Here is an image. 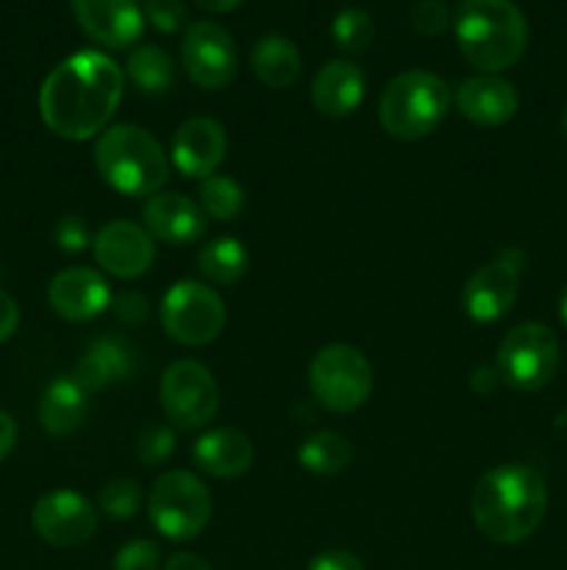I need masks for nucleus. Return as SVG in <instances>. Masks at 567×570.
Returning <instances> with one entry per match:
<instances>
[{"instance_id":"1","label":"nucleus","mask_w":567,"mask_h":570,"mask_svg":"<svg viewBox=\"0 0 567 570\" xmlns=\"http://www.w3.org/2000/svg\"><path fill=\"white\" fill-rule=\"evenodd\" d=\"M126 89V76L106 53L81 50L53 67L39 89V115L61 139L83 142L106 131Z\"/></svg>"},{"instance_id":"2","label":"nucleus","mask_w":567,"mask_h":570,"mask_svg":"<svg viewBox=\"0 0 567 570\" xmlns=\"http://www.w3.org/2000/svg\"><path fill=\"white\" fill-rule=\"evenodd\" d=\"M548 510V488L534 468L509 462L484 473L472 490V521L487 540L515 546L531 538Z\"/></svg>"},{"instance_id":"3","label":"nucleus","mask_w":567,"mask_h":570,"mask_svg":"<svg viewBox=\"0 0 567 570\" xmlns=\"http://www.w3.org/2000/svg\"><path fill=\"white\" fill-rule=\"evenodd\" d=\"M454 33L461 56L493 76L517 65L528 45L526 14L515 0H461Z\"/></svg>"},{"instance_id":"4","label":"nucleus","mask_w":567,"mask_h":570,"mask_svg":"<svg viewBox=\"0 0 567 570\" xmlns=\"http://www.w3.org/2000/svg\"><path fill=\"white\" fill-rule=\"evenodd\" d=\"M100 178L128 198H153L170 178V159L150 131L133 122L106 128L94 145Z\"/></svg>"},{"instance_id":"5","label":"nucleus","mask_w":567,"mask_h":570,"mask_svg":"<svg viewBox=\"0 0 567 570\" xmlns=\"http://www.w3.org/2000/svg\"><path fill=\"white\" fill-rule=\"evenodd\" d=\"M450 87L428 70H406L384 87L378 117L389 137L417 142L439 128L450 109Z\"/></svg>"},{"instance_id":"6","label":"nucleus","mask_w":567,"mask_h":570,"mask_svg":"<svg viewBox=\"0 0 567 570\" xmlns=\"http://www.w3.org/2000/svg\"><path fill=\"white\" fill-rule=\"evenodd\" d=\"M148 518L167 540L198 538L211 518V493L195 473L167 471L156 479L148 499Z\"/></svg>"},{"instance_id":"7","label":"nucleus","mask_w":567,"mask_h":570,"mask_svg":"<svg viewBox=\"0 0 567 570\" xmlns=\"http://www.w3.org/2000/svg\"><path fill=\"white\" fill-rule=\"evenodd\" d=\"M309 387L320 406L337 415H348L370 399L372 367L354 345H326L309 365Z\"/></svg>"},{"instance_id":"8","label":"nucleus","mask_w":567,"mask_h":570,"mask_svg":"<svg viewBox=\"0 0 567 570\" xmlns=\"http://www.w3.org/2000/svg\"><path fill=\"white\" fill-rule=\"evenodd\" d=\"M495 367L509 387L537 393L559 367V340L543 323H520L500 340Z\"/></svg>"},{"instance_id":"9","label":"nucleus","mask_w":567,"mask_h":570,"mask_svg":"<svg viewBox=\"0 0 567 570\" xmlns=\"http://www.w3.org/2000/svg\"><path fill=\"white\" fill-rule=\"evenodd\" d=\"M161 326L176 343L200 348L215 343L226 328V304L200 282H178L161 301Z\"/></svg>"},{"instance_id":"10","label":"nucleus","mask_w":567,"mask_h":570,"mask_svg":"<svg viewBox=\"0 0 567 570\" xmlns=\"http://www.w3.org/2000/svg\"><path fill=\"white\" fill-rule=\"evenodd\" d=\"M161 406L176 429H200L220 410V387L209 367L195 360H178L161 376Z\"/></svg>"},{"instance_id":"11","label":"nucleus","mask_w":567,"mask_h":570,"mask_svg":"<svg viewBox=\"0 0 567 570\" xmlns=\"http://www.w3.org/2000/svg\"><path fill=\"white\" fill-rule=\"evenodd\" d=\"M181 61L187 76L200 89H226L237 78L239 53L231 33L211 20L192 22L183 33Z\"/></svg>"},{"instance_id":"12","label":"nucleus","mask_w":567,"mask_h":570,"mask_svg":"<svg viewBox=\"0 0 567 570\" xmlns=\"http://www.w3.org/2000/svg\"><path fill=\"white\" fill-rule=\"evenodd\" d=\"M520 262L517 250H506L487 262L467 278L461 289V306L476 323H495L509 315L520 289Z\"/></svg>"},{"instance_id":"13","label":"nucleus","mask_w":567,"mask_h":570,"mask_svg":"<svg viewBox=\"0 0 567 570\" xmlns=\"http://www.w3.org/2000/svg\"><path fill=\"white\" fill-rule=\"evenodd\" d=\"M31 523L33 532L44 543L56 546V549H76V546L92 540L94 529H98V512H94L92 501L83 499L81 493L53 490L33 504Z\"/></svg>"},{"instance_id":"14","label":"nucleus","mask_w":567,"mask_h":570,"mask_svg":"<svg viewBox=\"0 0 567 570\" xmlns=\"http://www.w3.org/2000/svg\"><path fill=\"white\" fill-rule=\"evenodd\" d=\"M72 14L89 39L111 50H126L139 42L145 14L137 0H70Z\"/></svg>"},{"instance_id":"15","label":"nucleus","mask_w":567,"mask_h":570,"mask_svg":"<svg viewBox=\"0 0 567 570\" xmlns=\"http://www.w3.org/2000/svg\"><path fill=\"white\" fill-rule=\"evenodd\" d=\"M94 262L115 278H139L153 267V237L131 220H115L92 243Z\"/></svg>"},{"instance_id":"16","label":"nucleus","mask_w":567,"mask_h":570,"mask_svg":"<svg viewBox=\"0 0 567 570\" xmlns=\"http://www.w3.org/2000/svg\"><path fill=\"white\" fill-rule=\"evenodd\" d=\"M48 301L59 317L87 323L111 306L109 282L92 267H67L56 273L48 287Z\"/></svg>"},{"instance_id":"17","label":"nucleus","mask_w":567,"mask_h":570,"mask_svg":"<svg viewBox=\"0 0 567 570\" xmlns=\"http://www.w3.org/2000/svg\"><path fill=\"white\" fill-rule=\"evenodd\" d=\"M228 150L226 131L211 117H192L172 137V165L183 178L215 176Z\"/></svg>"},{"instance_id":"18","label":"nucleus","mask_w":567,"mask_h":570,"mask_svg":"<svg viewBox=\"0 0 567 570\" xmlns=\"http://www.w3.org/2000/svg\"><path fill=\"white\" fill-rule=\"evenodd\" d=\"M142 220L145 232L167 245H192L206 232L203 209L183 193H156L145 204Z\"/></svg>"},{"instance_id":"19","label":"nucleus","mask_w":567,"mask_h":570,"mask_svg":"<svg viewBox=\"0 0 567 570\" xmlns=\"http://www.w3.org/2000/svg\"><path fill=\"white\" fill-rule=\"evenodd\" d=\"M517 106H520V98H517L515 87L493 72L467 78L456 89V109L478 128L506 126L517 115Z\"/></svg>"},{"instance_id":"20","label":"nucleus","mask_w":567,"mask_h":570,"mask_svg":"<svg viewBox=\"0 0 567 570\" xmlns=\"http://www.w3.org/2000/svg\"><path fill=\"white\" fill-rule=\"evenodd\" d=\"M365 100V72L348 59H334L320 67L311 81V104L317 115L342 120L350 117Z\"/></svg>"},{"instance_id":"21","label":"nucleus","mask_w":567,"mask_h":570,"mask_svg":"<svg viewBox=\"0 0 567 570\" xmlns=\"http://www.w3.org/2000/svg\"><path fill=\"white\" fill-rule=\"evenodd\" d=\"M137 371V356L133 348L120 337H98L87 345L81 360L76 362V379L78 387L83 393H100L103 387L122 382Z\"/></svg>"},{"instance_id":"22","label":"nucleus","mask_w":567,"mask_h":570,"mask_svg":"<svg viewBox=\"0 0 567 570\" xmlns=\"http://www.w3.org/2000/svg\"><path fill=\"white\" fill-rule=\"evenodd\" d=\"M253 443L237 429H215L195 440L192 460L203 473L215 479H237L253 465Z\"/></svg>"},{"instance_id":"23","label":"nucleus","mask_w":567,"mask_h":570,"mask_svg":"<svg viewBox=\"0 0 567 570\" xmlns=\"http://www.w3.org/2000/svg\"><path fill=\"white\" fill-rule=\"evenodd\" d=\"M87 417V393L72 376H59L48 384L39 401V423L53 438L72 434Z\"/></svg>"},{"instance_id":"24","label":"nucleus","mask_w":567,"mask_h":570,"mask_svg":"<svg viewBox=\"0 0 567 570\" xmlns=\"http://www.w3.org/2000/svg\"><path fill=\"white\" fill-rule=\"evenodd\" d=\"M250 65H253L256 78L270 89H289L304 70L300 50L295 48V42H289L287 37H278V33L261 37L253 45Z\"/></svg>"},{"instance_id":"25","label":"nucleus","mask_w":567,"mask_h":570,"mask_svg":"<svg viewBox=\"0 0 567 570\" xmlns=\"http://www.w3.org/2000/svg\"><path fill=\"white\" fill-rule=\"evenodd\" d=\"M250 256L248 248L237 237H217L206 243L198 254V271L209 278L211 284L231 287L248 273Z\"/></svg>"},{"instance_id":"26","label":"nucleus","mask_w":567,"mask_h":570,"mask_svg":"<svg viewBox=\"0 0 567 570\" xmlns=\"http://www.w3.org/2000/svg\"><path fill=\"white\" fill-rule=\"evenodd\" d=\"M354 460V445L339 432H317L306 438L298 449L300 468L317 476H337Z\"/></svg>"},{"instance_id":"27","label":"nucleus","mask_w":567,"mask_h":570,"mask_svg":"<svg viewBox=\"0 0 567 570\" xmlns=\"http://www.w3.org/2000/svg\"><path fill=\"white\" fill-rule=\"evenodd\" d=\"M126 72L133 87L145 95H165L176 87V67L159 45H139L131 50Z\"/></svg>"},{"instance_id":"28","label":"nucleus","mask_w":567,"mask_h":570,"mask_svg":"<svg viewBox=\"0 0 567 570\" xmlns=\"http://www.w3.org/2000/svg\"><path fill=\"white\" fill-rule=\"evenodd\" d=\"M198 204L206 217L217 223H231L242 215L245 209V189L242 184L228 176H209L200 181Z\"/></svg>"},{"instance_id":"29","label":"nucleus","mask_w":567,"mask_h":570,"mask_svg":"<svg viewBox=\"0 0 567 570\" xmlns=\"http://www.w3.org/2000/svg\"><path fill=\"white\" fill-rule=\"evenodd\" d=\"M331 37L342 53H365L376 39V26L365 9H342L331 22Z\"/></svg>"},{"instance_id":"30","label":"nucleus","mask_w":567,"mask_h":570,"mask_svg":"<svg viewBox=\"0 0 567 570\" xmlns=\"http://www.w3.org/2000/svg\"><path fill=\"white\" fill-rule=\"evenodd\" d=\"M139 504H142V490L133 479H111L98 495V510L103 515L117 518V521L137 515Z\"/></svg>"},{"instance_id":"31","label":"nucleus","mask_w":567,"mask_h":570,"mask_svg":"<svg viewBox=\"0 0 567 570\" xmlns=\"http://www.w3.org/2000/svg\"><path fill=\"white\" fill-rule=\"evenodd\" d=\"M172 454H176V434H172L170 426L153 423V426L142 429L137 440V460L142 465L156 468L170 460Z\"/></svg>"},{"instance_id":"32","label":"nucleus","mask_w":567,"mask_h":570,"mask_svg":"<svg viewBox=\"0 0 567 570\" xmlns=\"http://www.w3.org/2000/svg\"><path fill=\"white\" fill-rule=\"evenodd\" d=\"M142 14L161 33H178L189 28V11L181 0H145Z\"/></svg>"},{"instance_id":"33","label":"nucleus","mask_w":567,"mask_h":570,"mask_svg":"<svg viewBox=\"0 0 567 570\" xmlns=\"http://www.w3.org/2000/svg\"><path fill=\"white\" fill-rule=\"evenodd\" d=\"M111 570H159V546L150 540H131L117 551Z\"/></svg>"},{"instance_id":"34","label":"nucleus","mask_w":567,"mask_h":570,"mask_svg":"<svg viewBox=\"0 0 567 570\" xmlns=\"http://www.w3.org/2000/svg\"><path fill=\"white\" fill-rule=\"evenodd\" d=\"M53 243L59 245V250L64 254H81L83 248L94 243L92 234H89V226L83 223V217H61L53 228Z\"/></svg>"},{"instance_id":"35","label":"nucleus","mask_w":567,"mask_h":570,"mask_svg":"<svg viewBox=\"0 0 567 570\" xmlns=\"http://www.w3.org/2000/svg\"><path fill=\"white\" fill-rule=\"evenodd\" d=\"M411 26L420 33H426V37H437V33H442L450 26L448 6L439 3V0H420L411 9Z\"/></svg>"},{"instance_id":"36","label":"nucleus","mask_w":567,"mask_h":570,"mask_svg":"<svg viewBox=\"0 0 567 570\" xmlns=\"http://www.w3.org/2000/svg\"><path fill=\"white\" fill-rule=\"evenodd\" d=\"M111 309L128 326H137V323L148 321L150 315L148 298L142 293H137V289H128V293H120L117 298H111Z\"/></svg>"},{"instance_id":"37","label":"nucleus","mask_w":567,"mask_h":570,"mask_svg":"<svg viewBox=\"0 0 567 570\" xmlns=\"http://www.w3.org/2000/svg\"><path fill=\"white\" fill-rule=\"evenodd\" d=\"M306 570H365V566H361L359 557L350 554V551L334 549V551H320Z\"/></svg>"},{"instance_id":"38","label":"nucleus","mask_w":567,"mask_h":570,"mask_svg":"<svg viewBox=\"0 0 567 570\" xmlns=\"http://www.w3.org/2000/svg\"><path fill=\"white\" fill-rule=\"evenodd\" d=\"M20 326V309H17L14 298L6 289H0V343L11 337Z\"/></svg>"},{"instance_id":"39","label":"nucleus","mask_w":567,"mask_h":570,"mask_svg":"<svg viewBox=\"0 0 567 570\" xmlns=\"http://www.w3.org/2000/svg\"><path fill=\"white\" fill-rule=\"evenodd\" d=\"M500 382H504V379H500L498 367H476L470 376V387L476 390L478 395H493Z\"/></svg>"},{"instance_id":"40","label":"nucleus","mask_w":567,"mask_h":570,"mask_svg":"<svg viewBox=\"0 0 567 570\" xmlns=\"http://www.w3.org/2000/svg\"><path fill=\"white\" fill-rule=\"evenodd\" d=\"M17 445V423L14 417L6 415L3 410H0V462L6 460V456L14 451Z\"/></svg>"},{"instance_id":"41","label":"nucleus","mask_w":567,"mask_h":570,"mask_svg":"<svg viewBox=\"0 0 567 570\" xmlns=\"http://www.w3.org/2000/svg\"><path fill=\"white\" fill-rule=\"evenodd\" d=\"M165 570H211V566L203 560V557L181 551V554H172L170 560H167Z\"/></svg>"},{"instance_id":"42","label":"nucleus","mask_w":567,"mask_h":570,"mask_svg":"<svg viewBox=\"0 0 567 570\" xmlns=\"http://www.w3.org/2000/svg\"><path fill=\"white\" fill-rule=\"evenodd\" d=\"M203 11H211V14H228V11L239 9L245 0H195Z\"/></svg>"},{"instance_id":"43","label":"nucleus","mask_w":567,"mask_h":570,"mask_svg":"<svg viewBox=\"0 0 567 570\" xmlns=\"http://www.w3.org/2000/svg\"><path fill=\"white\" fill-rule=\"evenodd\" d=\"M559 317L567 328V287H565V293H561V301H559Z\"/></svg>"},{"instance_id":"44","label":"nucleus","mask_w":567,"mask_h":570,"mask_svg":"<svg viewBox=\"0 0 567 570\" xmlns=\"http://www.w3.org/2000/svg\"><path fill=\"white\" fill-rule=\"evenodd\" d=\"M561 128H565V137H567V109H565V115H561Z\"/></svg>"}]
</instances>
